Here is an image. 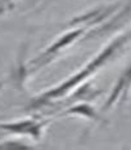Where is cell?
Masks as SVG:
<instances>
[{"instance_id": "6", "label": "cell", "mask_w": 131, "mask_h": 150, "mask_svg": "<svg viewBox=\"0 0 131 150\" xmlns=\"http://www.w3.org/2000/svg\"><path fill=\"white\" fill-rule=\"evenodd\" d=\"M17 0H0V18L14 8Z\"/></svg>"}, {"instance_id": "2", "label": "cell", "mask_w": 131, "mask_h": 150, "mask_svg": "<svg viewBox=\"0 0 131 150\" xmlns=\"http://www.w3.org/2000/svg\"><path fill=\"white\" fill-rule=\"evenodd\" d=\"M84 33H85V27H77V29L70 30L68 33H64L63 35H61L49 47H46V49H44L35 60L30 61L29 66H27V70H26L27 74H33V73H36V71L41 70L44 66L49 65L55 57H58L64 49H67L72 43L76 42Z\"/></svg>"}, {"instance_id": "3", "label": "cell", "mask_w": 131, "mask_h": 150, "mask_svg": "<svg viewBox=\"0 0 131 150\" xmlns=\"http://www.w3.org/2000/svg\"><path fill=\"white\" fill-rule=\"evenodd\" d=\"M49 122L50 119H35V118L4 122V123H0V131H5L17 136H27L33 140H40Z\"/></svg>"}, {"instance_id": "7", "label": "cell", "mask_w": 131, "mask_h": 150, "mask_svg": "<svg viewBox=\"0 0 131 150\" xmlns=\"http://www.w3.org/2000/svg\"><path fill=\"white\" fill-rule=\"evenodd\" d=\"M3 86H4V82H3V80H1V82H0V91H1V88H3Z\"/></svg>"}, {"instance_id": "5", "label": "cell", "mask_w": 131, "mask_h": 150, "mask_svg": "<svg viewBox=\"0 0 131 150\" xmlns=\"http://www.w3.org/2000/svg\"><path fill=\"white\" fill-rule=\"evenodd\" d=\"M62 115H79V117H84L89 120H98L99 114L95 111L93 106H90L86 101L81 102V104H75L70 106L68 109L62 112Z\"/></svg>"}, {"instance_id": "4", "label": "cell", "mask_w": 131, "mask_h": 150, "mask_svg": "<svg viewBox=\"0 0 131 150\" xmlns=\"http://www.w3.org/2000/svg\"><path fill=\"white\" fill-rule=\"evenodd\" d=\"M130 93H131V62L129 66L125 67L122 74L116 80L107 101L103 105V111H107V109L113 108L116 104L121 105L123 102H126Z\"/></svg>"}, {"instance_id": "1", "label": "cell", "mask_w": 131, "mask_h": 150, "mask_svg": "<svg viewBox=\"0 0 131 150\" xmlns=\"http://www.w3.org/2000/svg\"><path fill=\"white\" fill-rule=\"evenodd\" d=\"M129 42H131V30L125 33L123 35H120L114 40H112L107 47H104L91 61L87 62L85 66L81 69L80 71H77L75 75L70 76L67 80H64L63 83L58 84L57 87H53V88L48 89L46 92L41 93V95L33 101L32 106L33 108H43V106L53 104V102L58 101V100H61L62 97L67 96L68 93L72 92L76 87L85 83L93 74H95L96 71L100 67L104 66L108 61H111Z\"/></svg>"}]
</instances>
